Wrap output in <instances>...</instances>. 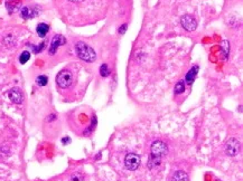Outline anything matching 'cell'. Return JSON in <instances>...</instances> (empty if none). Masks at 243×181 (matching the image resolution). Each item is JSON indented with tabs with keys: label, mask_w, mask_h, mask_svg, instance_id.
I'll list each match as a JSON object with an SVG mask.
<instances>
[{
	"label": "cell",
	"mask_w": 243,
	"mask_h": 181,
	"mask_svg": "<svg viewBox=\"0 0 243 181\" xmlns=\"http://www.w3.org/2000/svg\"><path fill=\"white\" fill-rule=\"evenodd\" d=\"M30 58V53L29 52H22L20 57H19V62L22 64H26Z\"/></svg>",
	"instance_id": "obj_15"
},
{
	"label": "cell",
	"mask_w": 243,
	"mask_h": 181,
	"mask_svg": "<svg viewBox=\"0 0 243 181\" xmlns=\"http://www.w3.org/2000/svg\"><path fill=\"white\" fill-rule=\"evenodd\" d=\"M228 50H230V44H228V41L224 40L222 43V52H223V55L225 56V58L228 55Z\"/></svg>",
	"instance_id": "obj_18"
},
{
	"label": "cell",
	"mask_w": 243,
	"mask_h": 181,
	"mask_svg": "<svg viewBox=\"0 0 243 181\" xmlns=\"http://www.w3.org/2000/svg\"><path fill=\"white\" fill-rule=\"evenodd\" d=\"M167 153H168V148H167V144L165 142L157 140L151 144V155L152 157L161 158Z\"/></svg>",
	"instance_id": "obj_3"
},
{
	"label": "cell",
	"mask_w": 243,
	"mask_h": 181,
	"mask_svg": "<svg viewBox=\"0 0 243 181\" xmlns=\"http://www.w3.org/2000/svg\"><path fill=\"white\" fill-rule=\"evenodd\" d=\"M197 72H198V66H194L193 68L189 69L187 74H186V78H185V82L187 83V84H191L194 79H195L196 75H197Z\"/></svg>",
	"instance_id": "obj_10"
},
{
	"label": "cell",
	"mask_w": 243,
	"mask_h": 181,
	"mask_svg": "<svg viewBox=\"0 0 243 181\" xmlns=\"http://www.w3.org/2000/svg\"><path fill=\"white\" fill-rule=\"evenodd\" d=\"M71 181H81V179H80L78 176H73L72 179H71Z\"/></svg>",
	"instance_id": "obj_21"
},
{
	"label": "cell",
	"mask_w": 243,
	"mask_h": 181,
	"mask_svg": "<svg viewBox=\"0 0 243 181\" xmlns=\"http://www.w3.org/2000/svg\"><path fill=\"white\" fill-rule=\"evenodd\" d=\"M173 181H188V176L184 171H177L173 176Z\"/></svg>",
	"instance_id": "obj_12"
},
{
	"label": "cell",
	"mask_w": 243,
	"mask_h": 181,
	"mask_svg": "<svg viewBox=\"0 0 243 181\" xmlns=\"http://www.w3.org/2000/svg\"><path fill=\"white\" fill-rule=\"evenodd\" d=\"M47 82H48V78H47V76H45V75H41V76H38V77L36 78V83L39 86H45L47 84Z\"/></svg>",
	"instance_id": "obj_16"
},
{
	"label": "cell",
	"mask_w": 243,
	"mask_h": 181,
	"mask_svg": "<svg viewBox=\"0 0 243 181\" xmlns=\"http://www.w3.org/2000/svg\"><path fill=\"white\" fill-rule=\"evenodd\" d=\"M160 164V158H156V157H150V160H149V162H148V166H149V169H154L156 166H158Z\"/></svg>",
	"instance_id": "obj_13"
},
{
	"label": "cell",
	"mask_w": 243,
	"mask_h": 181,
	"mask_svg": "<svg viewBox=\"0 0 243 181\" xmlns=\"http://www.w3.org/2000/svg\"><path fill=\"white\" fill-rule=\"evenodd\" d=\"M73 82V75L70 70H62L56 76V83L61 89H67L70 87Z\"/></svg>",
	"instance_id": "obj_2"
},
{
	"label": "cell",
	"mask_w": 243,
	"mask_h": 181,
	"mask_svg": "<svg viewBox=\"0 0 243 181\" xmlns=\"http://www.w3.org/2000/svg\"><path fill=\"white\" fill-rule=\"evenodd\" d=\"M70 142H71L70 137H64V139H62V143H64V144H67V143H70Z\"/></svg>",
	"instance_id": "obj_20"
},
{
	"label": "cell",
	"mask_w": 243,
	"mask_h": 181,
	"mask_svg": "<svg viewBox=\"0 0 243 181\" xmlns=\"http://www.w3.org/2000/svg\"><path fill=\"white\" fill-rule=\"evenodd\" d=\"M48 30H49V26L44 24V22H42L39 25H37V28H36V31L37 34L39 35V37H45L46 35H47Z\"/></svg>",
	"instance_id": "obj_11"
},
{
	"label": "cell",
	"mask_w": 243,
	"mask_h": 181,
	"mask_svg": "<svg viewBox=\"0 0 243 181\" xmlns=\"http://www.w3.org/2000/svg\"><path fill=\"white\" fill-rule=\"evenodd\" d=\"M185 92V82L179 81L175 85V93L176 94H183Z\"/></svg>",
	"instance_id": "obj_14"
},
{
	"label": "cell",
	"mask_w": 243,
	"mask_h": 181,
	"mask_svg": "<svg viewBox=\"0 0 243 181\" xmlns=\"http://www.w3.org/2000/svg\"><path fill=\"white\" fill-rule=\"evenodd\" d=\"M75 50L76 54L82 60L88 62V63H92L96 59V54L93 50L92 47H90L88 45H86L83 41H78V44L75 45Z\"/></svg>",
	"instance_id": "obj_1"
},
{
	"label": "cell",
	"mask_w": 243,
	"mask_h": 181,
	"mask_svg": "<svg viewBox=\"0 0 243 181\" xmlns=\"http://www.w3.org/2000/svg\"><path fill=\"white\" fill-rule=\"evenodd\" d=\"M65 38L63 37V36H61V35H56V36H54V38L52 39V43H51V46H49V53L52 54V55H54L56 53V50L58 49V47L61 46V45H63L64 43H65Z\"/></svg>",
	"instance_id": "obj_8"
},
{
	"label": "cell",
	"mask_w": 243,
	"mask_h": 181,
	"mask_svg": "<svg viewBox=\"0 0 243 181\" xmlns=\"http://www.w3.org/2000/svg\"><path fill=\"white\" fill-rule=\"evenodd\" d=\"M70 1H72V2H81L83 0H70Z\"/></svg>",
	"instance_id": "obj_22"
},
{
	"label": "cell",
	"mask_w": 243,
	"mask_h": 181,
	"mask_svg": "<svg viewBox=\"0 0 243 181\" xmlns=\"http://www.w3.org/2000/svg\"><path fill=\"white\" fill-rule=\"evenodd\" d=\"M181 27L187 31H193L196 29L197 27V21L196 19L191 15H184L181 18Z\"/></svg>",
	"instance_id": "obj_6"
},
{
	"label": "cell",
	"mask_w": 243,
	"mask_h": 181,
	"mask_svg": "<svg viewBox=\"0 0 243 181\" xmlns=\"http://www.w3.org/2000/svg\"><path fill=\"white\" fill-rule=\"evenodd\" d=\"M125 166L128 170H137L140 166V157L136 153H128L125 158Z\"/></svg>",
	"instance_id": "obj_4"
},
{
	"label": "cell",
	"mask_w": 243,
	"mask_h": 181,
	"mask_svg": "<svg viewBox=\"0 0 243 181\" xmlns=\"http://www.w3.org/2000/svg\"><path fill=\"white\" fill-rule=\"evenodd\" d=\"M100 73H101V76H103V77H107V76L110 75V69H109L107 64H103L102 66L100 67Z\"/></svg>",
	"instance_id": "obj_17"
},
{
	"label": "cell",
	"mask_w": 243,
	"mask_h": 181,
	"mask_svg": "<svg viewBox=\"0 0 243 181\" xmlns=\"http://www.w3.org/2000/svg\"><path fill=\"white\" fill-rule=\"evenodd\" d=\"M8 97L9 100L15 104H22V93L19 89H11L8 92Z\"/></svg>",
	"instance_id": "obj_7"
},
{
	"label": "cell",
	"mask_w": 243,
	"mask_h": 181,
	"mask_svg": "<svg viewBox=\"0 0 243 181\" xmlns=\"http://www.w3.org/2000/svg\"><path fill=\"white\" fill-rule=\"evenodd\" d=\"M241 144L236 139H228L226 144H225V153L230 157H234L240 153Z\"/></svg>",
	"instance_id": "obj_5"
},
{
	"label": "cell",
	"mask_w": 243,
	"mask_h": 181,
	"mask_svg": "<svg viewBox=\"0 0 243 181\" xmlns=\"http://www.w3.org/2000/svg\"><path fill=\"white\" fill-rule=\"evenodd\" d=\"M44 46H45V43H42V44H39L37 47H34L33 46V48H34V52L35 53H39L41 50H43L44 49Z\"/></svg>",
	"instance_id": "obj_19"
},
{
	"label": "cell",
	"mask_w": 243,
	"mask_h": 181,
	"mask_svg": "<svg viewBox=\"0 0 243 181\" xmlns=\"http://www.w3.org/2000/svg\"><path fill=\"white\" fill-rule=\"evenodd\" d=\"M37 14H38V12H37L36 10H34V9H32V8H29V7H24L20 9V16H22L24 19L33 18Z\"/></svg>",
	"instance_id": "obj_9"
}]
</instances>
